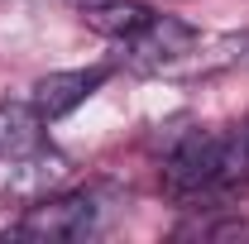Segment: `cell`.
<instances>
[{
    "label": "cell",
    "mask_w": 249,
    "mask_h": 244,
    "mask_svg": "<svg viewBox=\"0 0 249 244\" xmlns=\"http://www.w3.org/2000/svg\"><path fill=\"white\" fill-rule=\"evenodd\" d=\"M249 173V129H235V134H211V129H196V134H182L168 163H163V177L178 196H206V192H220L235 177Z\"/></svg>",
    "instance_id": "obj_1"
},
{
    "label": "cell",
    "mask_w": 249,
    "mask_h": 244,
    "mask_svg": "<svg viewBox=\"0 0 249 244\" xmlns=\"http://www.w3.org/2000/svg\"><path fill=\"white\" fill-rule=\"evenodd\" d=\"M101 82H106V67H87V72H48V77L34 82L29 105L43 115V120H62V115L77 110Z\"/></svg>",
    "instance_id": "obj_4"
},
{
    "label": "cell",
    "mask_w": 249,
    "mask_h": 244,
    "mask_svg": "<svg viewBox=\"0 0 249 244\" xmlns=\"http://www.w3.org/2000/svg\"><path fill=\"white\" fill-rule=\"evenodd\" d=\"M72 5L87 19V29L106 34V38H134L154 19V10L144 0H72Z\"/></svg>",
    "instance_id": "obj_5"
},
{
    "label": "cell",
    "mask_w": 249,
    "mask_h": 244,
    "mask_svg": "<svg viewBox=\"0 0 249 244\" xmlns=\"http://www.w3.org/2000/svg\"><path fill=\"white\" fill-rule=\"evenodd\" d=\"M43 149V115L34 105L5 101L0 105V163H19Z\"/></svg>",
    "instance_id": "obj_6"
},
{
    "label": "cell",
    "mask_w": 249,
    "mask_h": 244,
    "mask_svg": "<svg viewBox=\"0 0 249 244\" xmlns=\"http://www.w3.org/2000/svg\"><path fill=\"white\" fill-rule=\"evenodd\" d=\"M124 43L134 48L129 58L139 62V67H168V62L187 58L196 48V29L187 19H178V15H154L144 29L134 34V38H124Z\"/></svg>",
    "instance_id": "obj_3"
},
{
    "label": "cell",
    "mask_w": 249,
    "mask_h": 244,
    "mask_svg": "<svg viewBox=\"0 0 249 244\" xmlns=\"http://www.w3.org/2000/svg\"><path fill=\"white\" fill-rule=\"evenodd\" d=\"M101 220V206H96L87 192H62V196H38L24 220H19V235L24 240H87Z\"/></svg>",
    "instance_id": "obj_2"
}]
</instances>
